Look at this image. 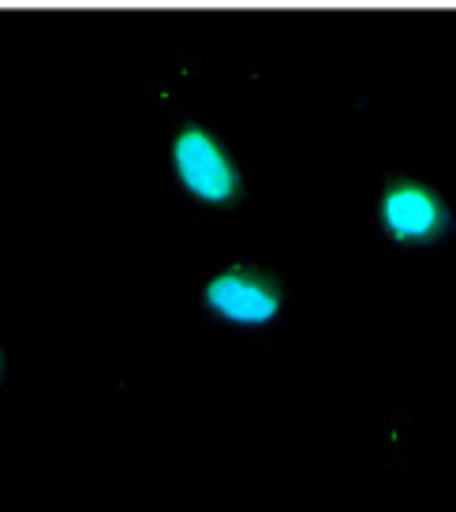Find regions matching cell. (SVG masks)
<instances>
[{"label": "cell", "mask_w": 456, "mask_h": 512, "mask_svg": "<svg viewBox=\"0 0 456 512\" xmlns=\"http://www.w3.org/2000/svg\"><path fill=\"white\" fill-rule=\"evenodd\" d=\"M453 512H456V509H453Z\"/></svg>", "instance_id": "5b68a950"}, {"label": "cell", "mask_w": 456, "mask_h": 512, "mask_svg": "<svg viewBox=\"0 0 456 512\" xmlns=\"http://www.w3.org/2000/svg\"><path fill=\"white\" fill-rule=\"evenodd\" d=\"M356 221L389 255H445L456 247V187L423 169H385L359 191Z\"/></svg>", "instance_id": "3957f363"}, {"label": "cell", "mask_w": 456, "mask_h": 512, "mask_svg": "<svg viewBox=\"0 0 456 512\" xmlns=\"http://www.w3.org/2000/svg\"><path fill=\"white\" fill-rule=\"evenodd\" d=\"M199 326L236 348H270L292 337L296 292L281 266L262 258H221L202 266L191 288Z\"/></svg>", "instance_id": "7a4b0ae2"}, {"label": "cell", "mask_w": 456, "mask_h": 512, "mask_svg": "<svg viewBox=\"0 0 456 512\" xmlns=\"http://www.w3.org/2000/svg\"><path fill=\"white\" fill-rule=\"evenodd\" d=\"M157 169L176 214L191 225H228L255 210L262 157L232 116L214 109H172L157 135Z\"/></svg>", "instance_id": "6da1fadb"}, {"label": "cell", "mask_w": 456, "mask_h": 512, "mask_svg": "<svg viewBox=\"0 0 456 512\" xmlns=\"http://www.w3.org/2000/svg\"><path fill=\"white\" fill-rule=\"evenodd\" d=\"M23 370V329L15 322H0V400L15 385Z\"/></svg>", "instance_id": "277c9868"}]
</instances>
